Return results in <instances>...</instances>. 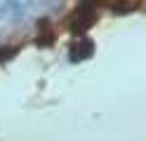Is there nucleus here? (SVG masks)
I'll return each mask as SVG.
<instances>
[{
	"label": "nucleus",
	"mask_w": 146,
	"mask_h": 141,
	"mask_svg": "<svg viewBox=\"0 0 146 141\" xmlns=\"http://www.w3.org/2000/svg\"><path fill=\"white\" fill-rule=\"evenodd\" d=\"M97 5H99V0H83L78 7H76V12H73V31H85V28L90 26L97 19Z\"/></svg>",
	"instance_id": "nucleus-1"
}]
</instances>
